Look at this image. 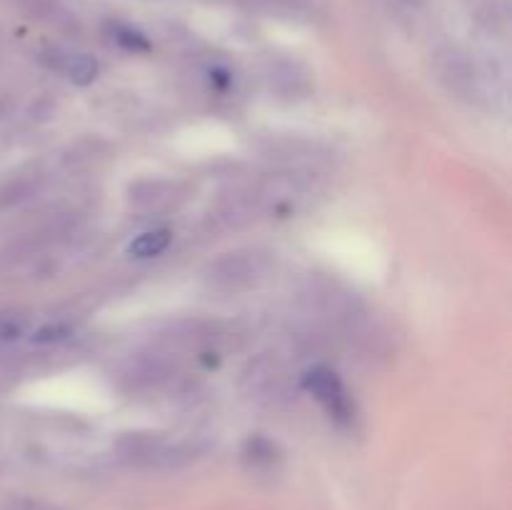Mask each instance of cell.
I'll return each instance as SVG.
<instances>
[{"label":"cell","mask_w":512,"mask_h":510,"mask_svg":"<svg viewBox=\"0 0 512 510\" xmlns=\"http://www.w3.org/2000/svg\"><path fill=\"white\" fill-rule=\"evenodd\" d=\"M270 258L258 250H233L208 265V283L215 290L238 293L268 278Z\"/></svg>","instance_id":"7a4b0ae2"},{"label":"cell","mask_w":512,"mask_h":510,"mask_svg":"<svg viewBox=\"0 0 512 510\" xmlns=\"http://www.w3.org/2000/svg\"><path fill=\"white\" fill-rule=\"evenodd\" d=\"M55 68L63 70L65 78L75 85H90L98 80L100 65L88 53H63L55 60Z\"/></svg>","instance_id":"277c9868"},{"label":"cell","mask_w":512,"mask_h":510,"mask_svg":"<svg viewBox=\"0 0 512 510\" xmlns=\"http://www.w3.org/2000/svg\"><path fill=\"white\" fill-rule=\"evenodd\" d=\"M0 510H63L60 505L48 503V500L40 498H28V495H20V498L5 500Z\"/></svg>","instance_id":"8fae6325"},{"label":"cell","mask_w":512,"mask_h":510,"mask_svg":"<svg viewBox=\"0 0 512 510\" xmlns=\"http://www.w3.org/2000/svg\"><path fill=\"white\" fill-rule=\"evenodd\" d=\"M73 335V325L65 323V320H55V323H45L40 328H35L30 333V340L38 345H55V343H63Z\"/></svg>","instance_id":"30bf717a"},{"label":"cell","mask_w":512,"mask_h":510,"mask_svg":"<svg viewBox=\"0 0 512 510\" xmlns=\"http://www.w3.org/2000/svg\"><path fill=\"white\" fill-rule=\"evenodd\" d=\"M245 458H248L250 465H255V468H268V465H273L275 460H278V450H275V445L270 443V440L265 438H250L248 443H245Z\"/></svg>","instance_id":"9c48e42d"},{"label":"cell","mask_w":512,"mask_h":510,"mask_svg":"<svg viewBox=\"0 0 512 510\" xmlns=\"http://www.w3.org/2000/svg\"><path fill=\"white\" fill-rule=\"evenodd\" d=\"M440 78L448 83L450 90H455L458 95H468L470 90H475L473 73H470V65L465 63V58L450 53L445 58V65H440Z\"/></svg>","instance_id":"8992f818"},{"label":"cell","mask_w":512,"mask_h":510,"mask_svg":"<svg viewBox=\"0 0 512 510\" xmlns=\"http://www.w3.org/2000/svg\"><path fill=\"white\" fill-rule=\"evenodd\" d=\"M170 243H173V233H170L168 228L145 230V233H140L138 238L130 240L128 255L135 260L158 258V255H163L165 250L170 248Z\"/></svg>","instance_id":"5b68a950"},{"label":"cell","mask_w":512,"mask_h":510,"mask_svg":"<svg viewBox=\"0 0 512 510\" xmlns=\"http://www.w3.org/2000/svg\"><path fill=\"white\" fill-rule=\"evenodd\" d=\"M115 450L125 463L138 465V468H178L195 458V450L188 443H175L153 430H135V433L120 435Z\"/></svg>","instance_id":"6da1fadb"},{"label":"cell","mask_w":512,"mask_h":510,"mask_svg":"<svg viewBox=\"0 0 512 510\" xmlns=\"http://www.w3.org/2000/svg\"><path fill=\"white\" fill-rule=\"evenodd\" d=\"M30 335V320L20 310H0V345H10Z\"/></svg>","instance_id":"52a82bcc"},{"label":"cell","mask_w":512,"mask_h":510,"mask_svg":"<svg viewBox=\"0 0 512 510\" xmlns=\"http://www.w3.org/2000/svg\"><path fill=\"white\" fill-rule=\"evenodd\" d=\"M303 390L308 395H313V398L328 410L330 418L345 423V420H350V415H353L348 390H345L340 375L335 373L333 368H328V365H315V368H310L308 373L303 375Z\"/></svg>","instance_id":"3957f363"},{"label":"cell","mask_w":512,"mask_h":510,"mask_svg":"<svg viewBox=\"0 0 512 510\" xmlns=\"http://www.w3.org/2000/svg\"><path fill=\"white\" fill-rule=\"evenodd\" d=\"M110 40L128 53H148L150 50V40L133 25L113 23L110 25Z\"/></svg>","instance_id":"ba28073f"}]
</instances>
